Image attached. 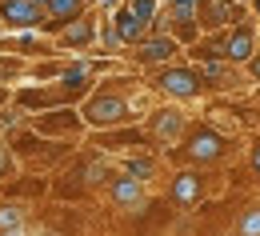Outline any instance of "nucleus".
Listing matches in <instances>:
<instances>
[{"label": "nucleus", "instance_id": "1", "mask_svg": "<svg viewBox=\"0 0 260 236\" xmlns=\"http://www.w3.org/2000/svg\"><path fill=\"white\" fill-rule=\"evenodd\" d=\"M168 156L176 164H196V168H220L228 156H232V136L220 132L216 124L200 120V124H188L184 140L176 148H168Z\"/></svg>", "mask_w": 260, "mask_h": 236}, {"label": "nucleus", "instance_id": "2", "mask_svg": "<svg viewBox=\"0 0 260 236\" xmlns=\"http://www.w3.org/2000/svg\"><path fill=\"white\" fill-rule=\"evenodd\" d=\"M76 108H80L84 128H92V132H104V128H116V124H132L136 120V108L124 96V88H112V84H96Z\"/></svg>", "mask_w": 260, "mask_h": 236}, {"label": "nucleus", "instance_id": "3", "mask_svg": "<svg viewBox=\"0 0 260 236\" xmlns=\"http://www.w3.org/2000/svg\"><path fill=\"white\" fill-rule=\"evenodd\" d=\"M148 84L160 92L164 100H176V104H192L208 92L204 88V76H200V68L192 60H172V64L148 72Z\"/></svg>", "mask_w": 260, "mask_h": 236}, {"label": "nucleus", "instance_id": "4", "mask_svg": "<svg viewBox=\"0 0 260 236\" xmlns=\"http://www.w3.org/2000/svg\"><path fill=\"white\" fill-rule=\"evenodd\" d=\"M164 196L172 208H180V212H188L196 204H204L208 196V168H196V164H176L172 176L164 180Z\"/></svg>", "mask_w": 260, "mask_h": 236}, {"label": "nucleus", "instance_id": "5", "mask_svg": "<svg viewBox=\"0 0 260 236\" xmlns=\"http://www.w3.org/2000/svg\"><path fill=\"white\" fill-rule=\"evenodd\" d=\"M188 124H192V116H188L176 100L152 108L148 120H144V128H148V136H152L156 148H176V144L184 140V132H188Z\"/></svg>", "mask_w": 260, "mask_h": 236}, {"label": "nucleus", "instance_id": "6", "mask_svg": "<svg viewBox=\"0 0 260 236\" xmlns=\"http://www.w3.org/2000/svg\"><path fill=\"white\" fill-rule=\"evenodd\" d=\"M180 52H184V44L172 32H148L132 48V60H136V68H144V72H156V68L180 60Z\"/></svg>", "mask_w": 260, "mask_h": 236}, {"label": "nucleus", "instance_id": "7", "mask_svg": "<svg viewBox=\"0 0 260 236\" xmlns=\"http://www.w3.org/2000/svg\"><path fill=\"white\" fill-rule=\"evenodd\" d=\"M28 124H32L44 140H76V136L84 132V120H80V108H76V104H60V108L36 112Z\"/></svg>", "mask_w": 260, "mask_h": 236}, {"label": "nucleus", "instance_id": "8", "mask_svg": "<svg viewBox=\"0 0 260 236\" xmlns=\"http://www.w3.org/2000/svg\"><path fill=\"white\" fill-rule=\"evenodd\" d=\"M220 40V56H224L228 64L244 68L252 56H256V20H240V24H228L216 32Z\"/></svg>", "mask_w": 260, "mask_h": 236}, {"label": "nucleus", "instance_id": "9", "mask_svg": "<svg viewBox=\"0 0 260 236\" xmlns=\"http://www.w3.org/2000/svg\"><path fill=\"white\" fill-rule=\"evenodd\" d=\"M104 192H108V204L116 208V212H136V208H144L148 204V184L144 180H136L132 172H112V180L104 184Z\"/></svg>", "mask_w": 260, "mask_h": 236}, {"label": "nucleus", "instance_id": "10", "mask_svg": "<svg viewBox=\"0 0 260 236\" xmlns=\"http://www.w3.org/2000/svg\"><path fill=\"white\" fill-rule=\"evenodd\" d=\"M96 32H100L96 12H84V16H76V20L60 24V28L52 32V44L64 48V52H88V48L96 44Z\"/></svg>", "mask_w": 260, "mask_h": 236}, {"label": "nucleus", "instance_id": "11", "mask_svg": "<svg viewBox=\"0 0 260 236\" xmlns=\"http://www.w3.org/2000/svg\"><path fill=\"white\" fill-rule=\"evenodd\" d=\"M48 12L40 0H0V28H12V32H32L44 28Z\"/></svg>", "mask_w": 260, "mask_h": 236}, {"label": "nucleus", "instance_id": "12", "mask_svg": "<svg viewBox=\"0 0 260 236\" xmlns=\"http://www.w3.org/2000/svg\"><path fill=\"white\" fill-rule=\"evenodd\" d=\"M92 144H96V148H108V152H120V148H128V152L156 148V144H152V136H148V128H140L136 120H132V124H116V128L96 132V136H92Z\"/></svg>", "mask_w": 260, "mask_h": 236}, {"label": "nucleus", "instance_id": "13", "mask_svg": "<svg viewBox=\"0 0 260 236\" xmlns=\"http://www.w3.org/2000/svg\"><path fill=\"white\" fill-rule=\"evenodd\" d=\"M68 180H76V188L92 192V188H104V184L112 180V168H108V160H104L100 152H88V156H80V160L68 168Z\"/></svg>", "mask_w": 260, "mask_h": 236}, {"label": "nucleus", "instance_id": "14", "mask_svg": "<svg viewBox=\"0 0 260 236\" xmlns=\"http://www.w3.org/2000/svg\"><path fill=\"white\" fill-rule=\"evenodd\" d=\"M112 28H116V36H120V44H124V48H136V44L148 36V24H144V20L132 12L124 0L112 8Z\"/></svg>", "mask_w": 260, "mask_h": 236}, {"label": "nucleus", "instance_id": "15", "mask_svg": "<svg viewBox=\"0 0 260 236\" xmlns=\"http://www.w3.org/2000/svg\"><path fill=\"white\" fill-rule=\"evenodd\" d=\"M200 76H204V88H216V92H232L236 84H240V68L228 64L224 56H216V60H200Z\"/></svg>", "mask_w": 260, "mask_h": 236}, {"label": "nucleus", "instance_id": "16", "mask_svg": "<svg viewBox=\"0 0 260 236\" xmlns=\"http://www.w3.org/2000/svg\"><path fill=\"white\" fill-rule=\"evenodd\" d=\"M0 48L4 52H16V56H48L56 44L44 36V28H32V32H16V36H8V40H0Z\"/></svg>", "mask_w": 260, "mask_h": 236}, {"label": "nucleus", "instance_id": "17", "mask_svg": "<svg viewBox=\"0 0 260 236\" xmlns=\"http://www.w3.org/2000/svg\"><path fill=\"white\" fill-rule=\"evenodd\" d=\"M44 12H48L44 32H56L60 24H68V20H76V16L88 12V0H44Z\"/></svg>", "mask_w": 260, "mask_h": 236}, {"label": "nucleus", "instance_id": "18", "mask_svg": "<svg viewBox=\"0 0 260 236\" xmlns=\"http://www.w3.org/2000/svg\"><path fill=\"white\" fill-rule=\"evenodd\" d=\"M124 172H132V176L144 180V184H152V180H160V156H152V148L128 152V156H124Z\"/></svg>", "mask_w": 260, "mask_h": 236}, {"label": "nucleus", "instance_id": "19", "mask_svg": "<svg viewBox=\"0 0 260 236\" xmlns=\"http://www.w3.org/2000/svg\"><path fill=\"white\" fill-rule=\"evenodd\" d=\"M232 232H236V236H260V200H248V204L236 208Z\"/></svg>", "mask_w": 260, "mask_h": 236}, {"label": "nucleus", "instance_id": "20", "mask_svg": "<svg viewBox=\"0 0 260 236\" xmlns=\"http://www.w3.org/2000/svg\"><path fill=\"white\" fill-rule=\"evenodd\" d=\"M12 228H24V208L16 200H0V232H12Z\"/></svg>", "mask_w": 260, "mask_h": 236}, {"label": "nucleus", "instance_id": "21", "mask_svg": "<svg viewBox=\"0 0 260 236\" xmlns=\"http://www.w3.org/2000/svg\"><path fill=\"white\" fill-rule=\"evenodd\" d=\"M24 116H28L24 108H8V104H4V108H0V140H8V136L16 132V128L24 124Z\"/></svg>", "mask_w": 260, "mask_h": 236}, {"label": "nucleus", "instance_id": "22", "mask_svg": "<svg viewBox=\"0 0 260 236\" xmlns=\"http://www.w3.org/2000/svg\"><path fill=\"white\" fill-rule=\"evenodd\" d=\"M96 44L112 56V52H124V44H120V36H116V28H112V16L108 20H100V32H96Z\"/></svg>", "mask_w": 260, "mask_h": 236}, {"label": "nucleus", "instance_id": "23", "mask_svg": "<svg viewBox=\"0 0 260 236\" xmlns=\"http://www.w3.org/2000/svg\"><path fill=\"white\" fill-rule=\"evenodd\" d=\"M28 68H24V56H16V52H4L0 56V84L4 80H16V76H24Z\"/></svg>", "mask_w": 260, "mask_h": 236}, {"label": "nucleus", "instance_id": "24", "mask_svg": "<svg viewBox=\"0 0 260 236\" xmlns=\"http://www.w3.org/2000/svg\"><path fill=\"white\" fill-rule=\"evenodd\" d=\"M124 4H128L132 12H136L144 24H148V28H152V20L160 16V0H124Z\"/></svg>", "mask_w": 260, "mask_h": 236}, {"label": "nucleus", "instance_id": "25", "mask_svg": "<svg viewBox=\"0 0 260 236\" xmlns=\"http://www.w3.org/2000/svg\"><path fill=\"white\" fill-rule=\"evenodd\" d=\"M64 68H68V60H40V64L32 68V76L48 84V80H60V76H64Z\"/></svg>", "mask_w": 260, "mask_h": 236}, {"label": "nucleus", "instance_id": "26", "mask_svg": "<svg viewBox=\"0 0 260 236\" xmlns=\"http://www.w3.org/2000/svg\"><path fill=\"white\" fill-rule=\"evenodd\" d=\"M16 164H20V160H16V152H12V144H8V140H0V184H4V180H12V172H16Z\"/></svg>", "mask_w": 260, "mask_h": 236}, {"label": "nucleus", "instance_id": "27", "mask_svg": "<svg viewBox=\"0 0 260 236\" xmlns=\"http://www.w3.org/2000/svg\"><path fill=\"white\" fill-rule=\"evenodd\" d=\"M248 172H252V180H260V136L248 140Z\"/></svg>", "mask_w": 260, "mask_h": 236}, {"label": "nucleus", "instance_id": "28", "mask_svg": "<svg viewBox=\"0 0 260 236\" xmlns=\"http://www.w3.org/2000/svg\"><path fill=\"white\" fill-rule=\"evenodd\" d=\"M244 72H248V80H252V84H260V52L248 60V64H244Z\"/></svg>", "mask_w": 260, "mask_h": 236}, {"label": "nucleus", "instance_id": "29", "mask_svg": "<svg viewBox=\"0 0 260 236\" xmlns=\"http://www.w3.org/2000/svg\"><path fill=\"white\" fill-rule=\"evenodd\" d=\"M248 12H252V20L260 24V0H248Z\"/></svg>", "mask_w": 260, "mask_h": 236}, {"label": "nucleus", "instance_id": "30", "mask_svg": "<svg viewBox=\"0 0 260 236\" xmlns=\"http://www.w3.org/2000/svg\"><path fill=\"white\" fill-rule=\"evenodd\" d=\"M12 100V92H8V88H4V84H0V108H4V104Z\"/></svg>", "mask_w": 260, "mask_h": 236}, {"label": "nucleus", "instance_id": "31", "mask_svg": "<svg viewBox=\"0 0 260 236\" xmlns=\"http://www.w3.org/2000/svg\"><path fill=\"white\" fill-rule=\"evenodd\" d=\"M0 236H28L24 228H12V232H0Z\"/></svg>", "mask_w": 260, "mask_h": 236}, {"label": "nucleus", "instance_id": "32", "mask_svg": "<svg viewBox=\"0 0 260 236\" xmlns=\"http://www.w3.org/2000/svg\"><path fill=\"white\" fill-rule=\"evenodd\" d=\"M256 52H260V24H256Z\"/></svg>", "mask_w": 260, "mask_h": 236}, {"label": "nucleus", "instance_id": "33", "mask_svg": "<svg viewBox=\"0 0 260 236\" xmlns=\"http://www.w3.org/2000/svg\"><path fill=\"white\" fill-rule=\"evenodd\" d=\"M40 236H68V232H40Z\"/></svg>", "mask_w": 260, "mask_h": 236}, {"label": "nucleus", "instance_id": "34", "mask_svg": "<svg viewBox=\"0 0 260 236\" xmlns=\"http://www.w3.org/2000/svg\"><path fill=\"white\" fill-rule=\"evenodd\" d=\"M228 236H236V232H228Z\"/></svg>", "mask_w": 260, "mask_h": 236}, {"label": "nucleus", "instance_id": "35", "mask_svg": "<svg viewBox=\"0 0 260 236\" xmlns=\"http://www.w3.org/2000/svg\"><path fill=\"white\" fill-rule=\"evenodd\" d=\"M40 4H44V0H40Z\"/></svg>", "mask_w": 260, "mask_h": 236}]
</instances>
